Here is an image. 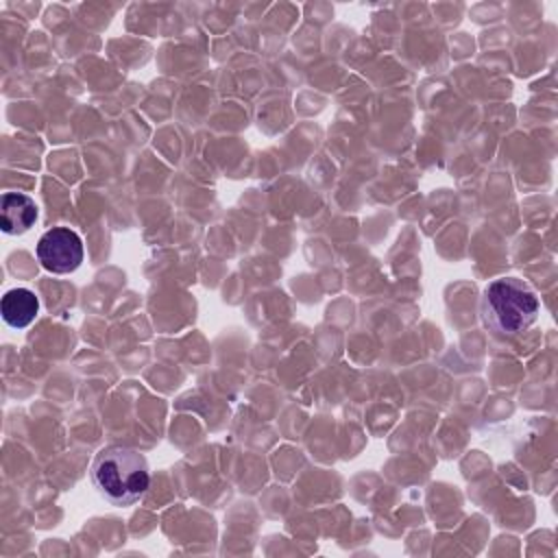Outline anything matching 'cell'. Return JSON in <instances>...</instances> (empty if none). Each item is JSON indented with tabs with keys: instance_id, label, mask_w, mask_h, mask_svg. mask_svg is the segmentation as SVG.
<instances>
[{
	"instance_id": "1",
	"label": "cell",
	"mask_w": 558,
	"mask_h": 558,
	"mask_svg": "<svg viewBox=\"0 0 558 558\" xmlns=\"http://www.w3.org/2000/svg\"><path fill=\"white\" fill-rule=\"evenodd\" d=\"M92 482L109 504L131 506L150 486L148 462L137 449L107 447L92 462Z\"/></svg>"
},
{
	"instance_id": "2",
	"label": "cell",
	"mask_w": 558,
	"mask_h": 558,
	"mask_svg": "<svg viewBox=\"0 0 558 558\" xmlns=\"http://www.w3.org/2000/svg\"><path fill=\"white\" fill-rule=\"evenodd\" d=\"M541 312L536 292L517 277H499L482 292V318L499 336H519Z\"/></svg>"
},
{
	"instance_id": "3",
	"label": "cell",
	"mask_w": 558,
	"mask_h": 558,
	"mask_svg": "<svg viewBox=\"0 0 558 558\" xmlns=\"http://www.w3.org/2000/svg\"><path fill=\"white\" fill-rule=\"evenodd\" d=\"M37 259L48 272H74L83 262V240L70 227H52L37 242Z\"/></svg>"
},
{
	"instance_id": "4",
	"label": "cell",
	"mask_w": 558,
	"mask_h": 558,
	"mask_svg": "<svg viewBox=\"0 0 558 558\" xmlns=\"http://www.w3.org/2000/svg\"><path fill=\"white\" fill-rule=\"evenodd\" d=\"M37 203L22 192H4L0 198V229L7 235H22L37 222Z\"/></svg>"
},
{
	"instance_id": "5",
	"label": "cell",
	"mask_w": 558,
	"mask_h": 558,
	"mask_svg": "<svg viewBox=\"0 0 558 558\" xmlns=\"http://www.w3.org/2000/svg\"><path fill=\"white\" fill-rule=\"evenodd\" d=\"M0 310H2V320L9 327L24 329L35 320L39 312V299L28 288H13L2 296Z\"/></svg>"
}]
</instances>
